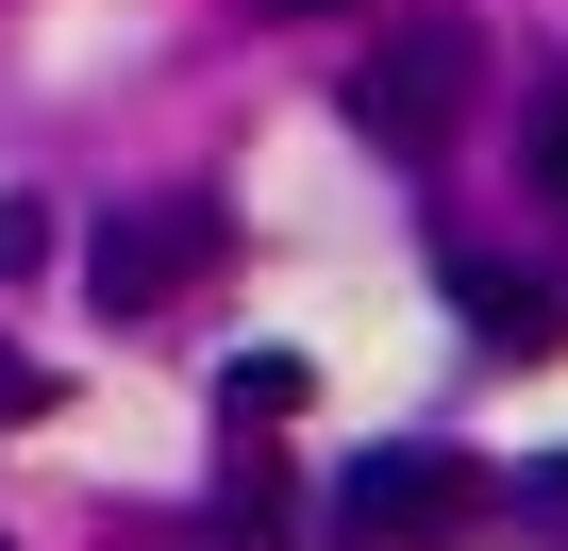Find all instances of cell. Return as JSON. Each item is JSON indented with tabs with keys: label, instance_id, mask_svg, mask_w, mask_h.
Returning a JSON list of instances; mask_svg holds the SVG:
<instances>
[{
	"label": "cell",
	"instance_id": "6da1fadb",
	"mask_svg": "<svg viewBox=\"0 0 568 551\" xmlns=\"http://www.w3.org/2000/svg\"><path fill=\"white\" fill-rule=\"evenodd\" d=\"M485 518H501V484H485L468 451H435V435L335 468V551H468Z\"/></svg>",
	"mask_w": 568,
	"mask_h": 551
},
{
	"label": "cell",
	"instance_id": "7a4b0ae2",
	"mask_svg": "<svg viewBox=\"0 0 568 551\" xmlns=\"http://www.w3.org/2000/svg\"><path fill=\"white\" fill-rule=\"evenodd\" d=\"M217 234H234V217H217L201 184H184V201H134V217H101V234H84V302H101V318H151V302H184L201 267H217Z\"/></svg>",
	"mask_w": 568,
	"mask_h": 551
},
{
	"label": "cell",
	"instance_id": "3957f363",
	"mask_svg": "<svg viewBox=\"0 0 568 551\" xmlns=\"http://www.w3.org/2000/svg\"><path fill=\"white\" fill-rule=\"evenodd\" d=\"M452 101H468V34H452V18H402V34L352 68V134H385V151H435Z\"/></svg>",
	"mask_w": 568,
	"mask_h": 551
},
{
	"label": "cell",
	"instance_id": "277c9868",
	"mask_svg": "<svg viewBox=\"0 0 568 551\" xmlns=\"http://www.w3.org/2000/svg\"><path fill=\"white\" fill-rule=\"evenodd\" d=\"M452 302L485 318V351H568V285H535V267H485V251H452Z\"/></svg>",
	"mask_w": 568,
	"mask_h": 551
},
{
	"label": "cell",
	"instance_id": "5b68a950",
	"mask_svg": "<svg viewBox=\"0 0 568 551\" xmlns=\"http://www.w3.org/2000/svg\"><path fill=\"white\" fill-rule=\"evenodd\" d=\"M284 401H302V351H234L217 368V418H284Z\"/></svg>",
	"mask_w": 568,
	"mask_h": 551
},
{
	"label": "cell",
	"instance_id": "8992f818",
	"mask_svg": "<svg viewBox=\"0 0 568 551\" xmlns=\"http://www.w3.org/2000/svg\"><path fill=\"white\" fill-rule=\"evenodd\" d=\"M518 534H535V551H568V451H535V468H518Z\"/></svg>",
	"mask_w": 568,
	"mask_h": 551
},
{
	"label": "cell",
	"instance_id": "52a82bcc",
	"mask_svg": "<svg viewBox=\"0 0 568 551\" xmlns=\"http://www.w3.org/2000/svg\"><path fill=\"white\" fill-rule=\"evenodd\" d=\"M535 167H551V201H568V101H551V118H535Z\"/></svg>",
	"mask_w": 568,
	"mask_h": 551
},
{
	"label": "cell",
	"instance_id": "ba28073f",
	"mask_svg": "<svg viewBox=\"0 0 568 551\" xmlns=\"http://www.w3.org/2000/svg\"><path fill=\"white\" fill-rule=\"evenodd\" d=\"M267 18H352V0H267Z\"/></svg>",
	"mask_w": 568,
	"mask_h": 551
}]
</instances>
